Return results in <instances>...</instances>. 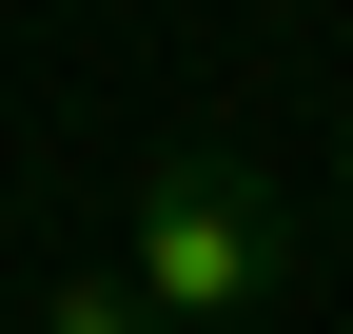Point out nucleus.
<instances>
[{
    "mask_svg": "<svg viewBox=\"0 0 353 334\" xmlns=\"http://www.w3.org/2000/svg\"><path fill=\"white\" fill-rule=\"evenodd\" d=\"M138 295L176 334H236V315H275V275H294V217L255 197V157H157V197H138Z\"/></svg>",
    "mask_w": 353,
    "mask_h": 334,
    "instance_id": "nucleus-1",
    "label": "nucleus"
},
{
    "mask_svg": "<svg viewBox=\"0 0 353 334\" xmlns=\"http://www.w3.org/2000/svg\"><path fill=\"white\" fill-rule=\"evenodd\" d=\"M20 334H176V315H157V295H138V275H59V295H39V315H20Z\"/></svg>",
    "mask_w": 353,
    "mask_h": 334,
    "instance_id": "nucleus-2",
    "label": "nucleus"
},
{
    "mask_svg": "<svg viewBox=\"0 0 353 334\" xmlns=\"http://www.w3.org/2000/svg\"><path fill=\"white\" fill-rule=\"evenodd\" d=\"M334 177H353V99H334Z\"/></svg>",
    "mask_w": 353,
    "mask_h": 334,
    "instance_id": "nucleus-3",
    "label": "nucleus"
}]
</instances>
